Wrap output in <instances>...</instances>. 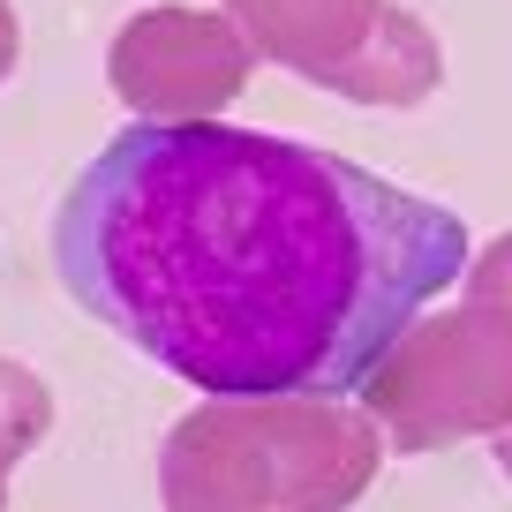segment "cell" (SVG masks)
Instances as JSON below:
<instances>
[{
    "label": "cell",
    "mask_w": 512,
    "mask_h": 512,
    "mask_svg": "<svg viewBox=\"0 0 512 512\" xmlns=\"http://www.w3.org/2000/svg\"><path fill=\"white\" fill-rule=\"evenodd\" d=\"M241 23V38L256 46V61L287 68V76L317 83L339 98L347 68L362 61V46L377 38L384 0H219Z\"/></svg>",
    "instance_id": "cell-5"
},
{
    "label": "cell",
    "mask_w": 512,
    "mask_h": 512,
    "mask_svg": "<svg viewBox=\"0 0 512 512\" xmlns=\"http://www.w3.org/2000/svg\"><path fill=\"white\" fill-rule=\"evenodd\" d=\"M490 445H497V460H505V475H512V430H497Z\"/></svg>",
    "instance_id": "cell-10"
},
{
    "label": "cell",
    "mask_w": 512,
    "mask_h": 512,
    "mask_svg": "<svg viewBox=\"0 0 512 512\" xmlns=\"http://www.w3.org/2000/svg\"><path fill=\"white\" fill-rule=\"evenodd\" d=\"M16 53H23V23H16V0H0V83L16 76Z\"/></svg>",
    "instance_id": "cell-9"
},
{
    "label": "cell",
    "mask_w": 512,
    "mask_h": 512,
    "mask_svg": "<svg viewBox=\"0 0 512 512\" xmlns=\"http://www.w3.org/2000/svg\"><path fill=\"white\" fill-rule=\"evenodd\" d=\"M256 76V46L241 23L189 8V0H159L113 31L106 46V83L128 106V121H219Z\"/></svg>",
    "instance_id": "cell-4"
},
{
    "label": "cell",
    "mask_w": 512,
    "mask_h": 512,
    "mask_svg": "<svg viewBox=\"0 0 512 512\" xmlns=\"http://www.w3.org/2000/svg\"><path fill=\"white\" fill-rule=\"evenodd\" d=\"M467 294L475 302H497V309H512V234H497L482 256H467Z\"/></svg>",
    "instance_id": "cell-8"
},
{
    "label": "cell",
    "mask_w": 512,
    "mask_h": 512,
    "mask_svg": "<svg viewBox=\"0 0 512 512\" xmlns=\"http://www.w3.org/2000/svg\"><path fill=\"white\" fill-rule=\"evenodd\" d=\"M53 264L204 400H339L467 272V226L294 136L128 121L53 211Z\"/></svg>",
    "instance_id": "cell-1"
},
{
    "label": "cell",
    "mask_w": 512,
    "mask_h": 512,
    "mask_svg": "<svg viewBox=\"0 0 512 512\" xmlns=\"http://www.w3.org/2000/svg\"><path fill=\"white\" fill-rule=\"evenodd\" d=\"M0 505H8V482H0Z\"/></svg>",
    "instance_id": "cell-11"
},
{
    "label": "cell",
    "mask_w": 512,
    "mask_h": 512,
    "mask_svg": "<svg viewBox=\"0 0 512 512\" xmlns=\"http://www.w3.org/2000/svg\"><path fill=\"white\" fill-rule=\"evenodd\" d=\"M46 430H53L46 377L0 354V482H8V467H16V460H31V452L46 445Z\"/></svg>",
    "instance_id": "cell-7"
},
{
    "label": "cell",
    "mask_w": 512,
    "mask_h": 512,
    "mask_svg": "<svg viewBox=\"0 0 512 512\" xmlns=\"http://www.w3.org/2000/svg\"><path fill=\"white\" fill-rule=\"evenodd\" d=\"M392 452H437L512 430V309L467 294L445 317H415L362 384Z\"/></svg>",
    "instance_id": "cell-3"
},
{
    "label": "cell",
    "mask_w": 512,
    "mask_h": 512,
    "mask_svg": "<svg viewBox=\"0 0 512 512\" xmlns=\"http://www.w3.org/2000/svg\"><path fill=\"white\" fill-rule=\"evenodd\" d=\"M437 83H445V46L422 31V16H407L400 0H384L377 38L347 68L339 98H354V106H422Z\"/></svg>",
    "instance_id": "cell-6"
},
{
    "label": "cell",
    "mask_w": 512,
    "mask_h": 512,
    "mask_svg": "<svg viewBox=\"0 0 512 512\" xmlns=\"http://www.w3.org/2000/svg\"><path fill=\"white\" fill-rule=\"evenodd\" d=\"M384 460L369 407L339 400H204L166 430V512H347Z\"/></svg>",
    "instance_id": "cell-2"
}]
</instances>
